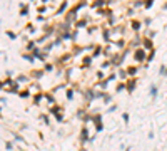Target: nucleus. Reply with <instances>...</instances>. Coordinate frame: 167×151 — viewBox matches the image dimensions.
<instances>
[{"label":"nucleus","instance_id":"7ed1b4c3","mask_svg":"<svg viewBox=\"0 0 167 151\" xmlns=\"http://www.w3.org/2000/svg\"><path fill=\"white\" fill-rule=\"evenodd\" d=\"M145 47H147V49L152 47V42H150V40H145Z\"/></svg>","mask_w":167,"mask_h":151},{"label":"nucleus","instance_id":"f257e3e1","mask_svg":"<svg viewBox=\"0 0 167 151\" xmlns=\"http://www.w3.org/2000/svg\"><path fill=\"white\" fill-rule=\"evenodd\" d=\"M144 56H145V54H144V50H142V49H140V50H137V52H135V59H137V60H144Z\"/></svg>","mask_w":167,"mask_h":151},{"label":"nucleus","instance_id":"f03ea898","mask_svg":"<svg viewBox=\"0 0 167 151\" xmlns=\"http://www.w3.org/2000/svg\"><path fill=\"white\" fill-rule=\"evenodd\" d=\"M150 94H152L154 99L157 97V86H152V87H150Z\"/></svg>","mask_w":167,"mask_h":151}]
</instances>
